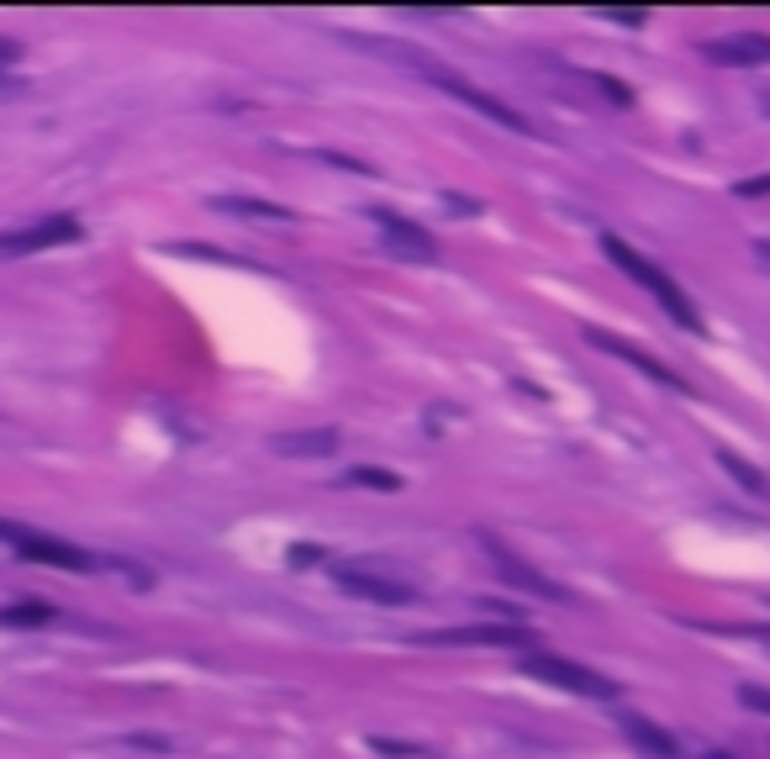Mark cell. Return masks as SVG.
I'll return each instance as SVG.
<instances>
[{
	"label": "cell",
	"instance_id": "obj_15",
	"mask_svg": "<svg viewBox=\"0 0 770 759\" xmlns=\"http://www.w3.org/2000/svg\"><path fill=\"white\" fill-rule=\"evenodd\" d=\"M344 485H365V491H402V475H391V470H375V464H354L344 470Z\"/></svg>",
	"mask_w": 770,
	"mask_h": 759
},
{
	"label": "cell",
	"instance_id": "obj_22",
	"mask_svg": "<svg viewBox=\"0 0 770 759\" xmlns=\"http://www.w3.org/2000/svg\"><path fill=\"white\" fill-rule=\"evenodd\" d=\"M21 59V42H11V38H0V63H17Z\"/></svg>",
	"mask_w": 770,
	"mask_h": 759
},
{
	"label": "cell",
	"instance_id": "obj_21",
	"mask_svg": "<svg viewBox=\"0 0 770 759\" xmlns=\"http://www.w3.org/2000/svg\"><path fill=\"white\" fill-rule=\"evenodd\" d=\"M290 564H323V549H317V543H296Z\"/></svg>",
	"mask_w": 770,
	"mask_h": 759
},
{
	"label": "cell",
	"instance_id": "obj_11",
	"mask_svg": "<svg viewBox=\"0 0 770 759\" xmlns=\"http://www.w3.org/2000/svg\"><path fill=\"white\" fill-rule=\"evenodd\" d=\"M269 448H275V454H285V460H323V454H333V448H338V433H333V427L280 433V438H269Z\"/></svg>",
	"mask_w": 770,
	"mask_h": 759
},
{
	"label": "cell",
	"instance_id": "obj_9",
	"mask_svg": "<svg viewBox=\"0 0 770 759\" xmlns=\"http://www.w3.org/2000/svg\"><path fill=\"white\" fill-rule=\"evenodd\" d=\"M427 643H481V649H517L523 654L533 633L527 628H444V633H423Z\"/></svg>",
	"mask_w": 770,
	"mask_h": 759
},
{
	"label": "cell",
	"instance_id": "obj_7",
	"mask_svg": "<svg viewBox=\"0 0 770 759\" xmlns=\"http://www.w3.org/2000/svg\"><path fill=\"white\" fill-rule=\"evenodd\" d=\"M369 221L381 227L385 248H391L396 259H412V264H433V259H438V243L427 238V233L417 227V221L396 217V211H385V206H369Z\"/></svg>",
	"mask_w": 770,
	"mask_h": 759
},
{
	"label": "cell",
	"instance_id": "obj_25",
	"mask_svg": "<svg viewBox=\"0 0 770 759\" xmlns=\"http://www.w3.org/2000/svg\"><path fill=\"white\" fill-rule=\"evenodd\" d=\"M6 90H11V80H0V96H6Z\"/></svg>",
	"mask_w": 770,
	"mask_h": 759
},
{
	"label": "cell",
	"instance_id": "obj_14",
	"mask_svg": "<svg viewBox=\"0 0 770 759\" xmlns=\"http://www.w3.org/2000/svg\"><path fill=\"white\" fill-rule=\"evenodd\" d=\"M217 211H233V217H275V221L296 217V211L275 206V200H244V196H223V200H217Z\"/></svg>",
	"mask_w": 770,
	"mask_h": 759
},
{
	"label": "cell",
	"instance_id": "obj_17",
	"mask_svg": "<svg viewBox=\"0 0 770 759\" xmlns=\"http://www.w3.org/2000/svg\"><path fill=\"white\" fill-rule=\"evenodd\" d=\"M381 755H412V759H438L433 749H412V743H391V739H369Z\"/></svg>",
	"mask_w": 770,
	"mask_h": 759
},
{
	"label": "cell",
	"instance_id": "obj_24",
	"mask_svg": "<svg viewBox=\"0 0 770 759\" xmlns=\"http://www.w3.org/2000/svg\"><path fill=\"white\" fill-rule=\"evenodd\" d=\"M760 106H766V111H770V90H766V96H760Z\"/></svg>",
	"mask_w": 770,
	"mask_h": 759
},
{
	"label": "cell",
	"instance_id": "obj_1",
	"mask_svg": "<svg viewBox=\"0 0 770 759\" xmlns=\"http://www.w3.org/2000/svg\"><path fill=\"white\" fill-rule=\"evenodd\" d=\"M602 254H608V259L618 264V269H623L629 280L644 285L649 296H654V300H660V306L670 312V322H675V327H687V333H702V317H697V306H691L687 290L670 280L660 264H649L644 254H639V248H629V243L618 238V233H608V238H602Z\"/></svg>",
	"mask_w": 770,
	"mask_h": 759
},
{
	"label": "cell",
	"instance_id": "obj_26",
	"mask_svg": "<svg viewBox=\"0 0 770 759\" xmlns=\"http://www.w3.org/2000/svg\"><path fill=\"white\" fill-rule=\"evenodd\" d=\"M702 759H733V755H702Z\"/></svg>",
	"mask_w": 770,
	"mask_h": 759
},
{
	"label": "cell",
	"instance_id": "obj_5",
	"mask_svg": "<svg viewBox=\"0 0 770 759\" xmlns=\"http://www.w3.org/2000/svg\"><path fill=\"white\" fill-rule=\"evenodd\" d=\"M333 580H338V591H348L354 601H375V607H406V601L417 597L412 591V580L402 575H385L375 564H333Z\"/></svg>",
	"mask_w": 770,
	"mask_h": 759
},
{
	"label": "cell",
	"instance_id": "obj_13",
	"mask_svg": "<svg viewBox=\"0 0 770 759\" xmlns=\"http://www.w3.org/2000/svg\"><path fill=\"white\" fill-rule=\"evenodd\" d=\"M53 622V607L48 601H17V607H0V628H42Z\"/></svg>",
	"mask_w": 770,
	"mask_h": 759
},
{
	"label": "cell",
	"instance_id": "obj_4",
	"mask_svg": "<svg viewBox=\"0 0 770 759\" xmlns=\"http://www.w3.org/2000/svg\"><path fill=\"white\" fill-rule=\"evenodd\" d=\"M523 676L544 680V686H560V691H575V697H591V701H612L618 686L608 676H596L586 664L575 660H560V654H523Z\"/></svg>",
	"mask_w": 770,
	"mask_h": 759
},
{
	"label": "cell",
	"instance_id": "obj_19",
	"mask_svg": "<svg viewBox=\"0 0 770 759\" xmlns=\"http://www.w3.org/2000/svg\"><path fill=\"white\" fill-rule=\"evenodd\" d=\"M733 196H744V200H750V196H770V175H754V180H739V185H733Z\"/></svg>",
	"mask_w": 770,
	"mask_h": 759
},
{
	"label": "cell",
	"instance_id": "obj_20",
	"mask_svg": "<svg viewBox=\"0 0 770 759\" xmlns=\"http://www.w3.org/2000/svg\"><path fill=\"white\" fill-rule=\"evenodd\" d=\"M739 701H744V707H754V712H766V718H770V691H760V686H744V691H739Z\"/></svg>",
	"mask_w": 770,
	"mask_h": 759
},
{
	"label": "cell",
	"instance_id": "obj_3",
	"mask_svg": "<svg viewBox=\"0 0 770 759\" xmlns=\"http://www.w3.org/2000/svg\"><path fill=\"white\" fill-rule=\"evenodd\" d=\"M85 227L80 217H69V211H48L38 221H21L11 233H0V259H27V254H48V248H63V243H75Z\"/></svg>",
	"mask_w": 770,
	"mask_h": 759
},
{
	"label": "cell",
	"instance_id": "obj_6",
	"mask_svg": "<svg viewBox=\"0 0 770 759\" xmlns=\"http://www.w3.org/2000/svg\"><path fill=\"white\" fill-rule=\"evenodd\" d=\"M481 549H486V560L496 564V575L507 580V585H517V591H527V597H539V601H565V591H560V585H554L544 570H533L527 560H517V554H512L502 539H491V533H486V539H481Z\"/></svg>",
	"mask_w": 770,
	"mask_h": 759
},
{
	"label": "cell",
	"instance_id": "obj_12",
	"mask_svg": "<svg viewBox=\"0 0 770 759\" xmlns=\"http://www.w3.org/2000/svg\"><path fill=\"white\" fill-rule=\"evenodd\" d=\"M623 733H629V743L639 749V755L649 759H681V749H675V739H670L665 728H654L649 718H639V712H623Z\"/></svg>",
	"mask_w": 770,
	"mask_h": 759
},
{
	"label": "cell",
	"instance_id": "obj_23",
	"mask_svg": "<svg viewBox=\"0 0 770 759\" xmlns=\"http://www.w3.org/2000/svg\"><path fill=\"white\" fill-rule=\"evenodd\" d=\"M754 254H760V264L770 269V238H766V243H754Z\"/></svg>",
	"mask_w": 770,
	"mask_h": 759
},
{
	"label": "cell",
	"instance_id": "obj_10",
	"mask_svg": "<svg viewBox=\"0 0 770 759\" xmlns=\"http://www.w3.org/2000/svg\"><path fill=\"white\" fill-rule=\"evenodd\" d=\"M591 343L602 348V354H618L623 364H633V369H644L649 379H660L665 391H687V379H675V369H665L660 359H649V354H639L633 343H623V338H612V333H591Z\"/></svg>",
	"mask_w": 770,
	"mask_h": 759
},
{
	"label": "cell",
	"instance_id": "obj_8",
	"mask_svg": "<svg viewBox=\"0 0 770 759\" xmlns=\"http://www.w3.org/2000/svg\"><path fill=\"white\" fill-rule=\"evenodd\" d=\"M702 53L712 63H723V69H766L770 63V38L760 32H744V38H712L702 42Z\"/></svg>",
	"mask_w": 770,
	"mask_h": 759
},
{
	"label": "cell",
	"instance_id": "obj_18",
	"mask_svg": "<svg viewBox=\"0 0 770 759\" xmlns=\"http://www.w3.org/2000/svg\"><path fill=\"white\" fill-rule=\"evenodd\" d=\"M596 90H602V96L612 100V106H629V90H623V80H608V75H596Z\"/></svg>",
	"mask_w": 770,
	"mask_h": 759
},
{
	"label": "cell",
	"instance_id": "obj_16",
	"mask_svg": "<svg viewBox=\"0 0 770 759\" xmlns=\"http://www.w3.org/2000/svg\"><path fill=\"white\" fill-rule=\"evenodd\" d=\"M718 464H723V470H729V475L739 480L744 491H754V496H770V480L760 475V470H754L750 460H739V454H718Z\"/></svg>",
	"mask_w": 770,
	"mask_h": 759
},
{
	"label": "cell",
	"instance_id": "obj_2",
	"mask_svg": "<svg viewBox=\"0 0 770 759\" xmlns=\"http://www.w3.org/2000/svg\"><path fill=\"white\" fill-rule=\"evenodd\" d=\"M0 543H11L21 560L48 564V570H96V554H85L80 543L38 533V528H21V522H11V518H0Z\"/></svg>",
	"mask_w": 770,
	"mask_h": 759
}]
</instances>
